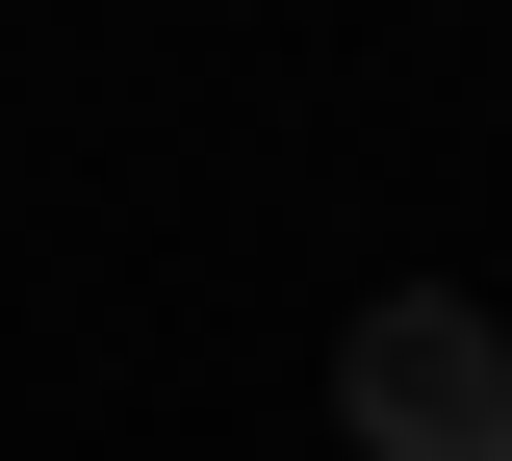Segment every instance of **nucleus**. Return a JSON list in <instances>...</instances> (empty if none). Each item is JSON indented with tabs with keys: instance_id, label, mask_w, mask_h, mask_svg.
Returning <instances> with one entry per match:
<instances>
[{
	"instance_id": "obj_1",
	"label": "nucleus",
	"mask_w": 512,
	"mask_h": 461,
	"mask_svg": "<svg viewBox=\"0 0 512 461\" xmlns=\"http://www.w3.org/2000/svg\"><path fill=\"white\" fill-rule=\"evenodd\" d=\"M333 410H359V461H512V333L461 282H384L333 333Z\"/></svg>"
}]
</instances>
